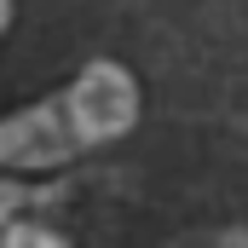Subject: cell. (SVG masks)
Segmentation results:
<instances>
[{
	"instance_id": "cell-2",
	"label": "cell",
	"mask_w": 248,
	"mask_h": 248,
	"mask_svg": "<svg viewBox=\"0 0 248 248\" xmlns=\"http://www.w3.org/2000/svg\"><path fill=\"white\" fill-rule=\"evenodd\" d=\"M6 248H63V243H58V237H46V231H29V225H23V231L6 237Z\"/></svg>"
},
{
	"instance_id": "cell-1",
	"label": "cell",
	"mask_w": 248,
	"mask_h": 248,
	"mask_svg": "<svg viewBox=\"0 0 248 248\" xmlns=\"http://www.w3.org/2000/svg\"><path fill=\"white\" fill-rule=\"evenodd\" d=\"M69 150H81V133L69 122L63 98H52V104H41V110L0 127V168H52Z\"/></svg>"
},
{
	"instance_id": "cell-3",
	"label": "cell",
	"mask_w": 248,
	"mask_h": 248,
	"mask_svg": "<svg viewBox=\"0 0 248 248\" xmlns=\"http://www.w3.org/2000/svg\"><path fill=\"white\" fill-rule=\"evenodd\" d=\"M0 29H6V0H0Z\"/></svg>"
}]
</instances>
